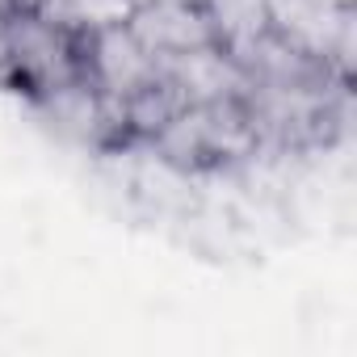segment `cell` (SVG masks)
Returning a JSON list of instances; mask_svg holds the SVG:
<instances>
[{
	"instance_id": "cell-1",
	"label": "cell",
	"mask_w": 357,
	"mask_h": 357,
	"mask_svg": "<svg viewBox=\"0 0 357 357\" xmlns=\"http://www.w3.org/2000/svg\"><path fill=\"white\" fill-rule=\"evenodd\" d=\"M147 143L176 168H223V164L257 155L261 130L252 122L248 101L227 97V101L181 105Z\"/></svg>"
},
{
	"instance_id": "cell-2",
	"label": "cell",
	"mask_w": 357,
	"mask_h": 357,
	"mask_svg": "<svg viewBox=\"0 0 357 357\" xmlns=\"http://www.w3.org/2000/svg\"><path fill=\"white\" fill-rule=\"evenodd\" d=\"M5 72L34 97L84 76V34L59 22L51 9L5 13Z\"/></svg>"
},
{
	"instance_id": "cell-3",
	"label": "cell",
	"mask_w": 357,
	"mask_h": 357,
	"mask_svg": "<svg viewBox=\"0 0 357 357\" xmlns=\"http://www.w3.org/2000/svg\"><path fill=\"white\" fill-rule=\"evenodd\" d=\"M126 26L151 51L155 63L202 51L211 43H223L206 0H139L126 17Z\"/></svg>"
},
{
	"instance_id": "cell-4",
	"label": "cell",
	"mask_w": 357,
	"mask_h": 357,
	"mask_svg": "<svg viewBox=\"0 0 357 357\" xmlns=\"http://www.w3.org/2000/svg\"><path fill=\"white\" fill-rule=\"evenodd\" d=\"M5 13H9V5L0 0V72H5Z\"/></svg>"
}]
</instances>
